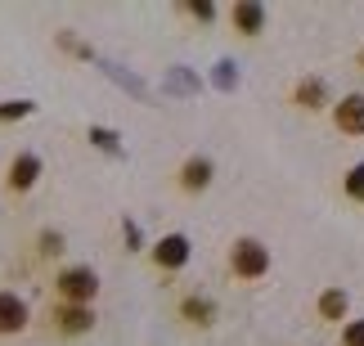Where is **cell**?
Returning a JSON list of instances; mask_svg holds the SVG:
<instances>
[{"label":"cell","mask_w":364,"mask_h":346,"mask_svg":"<svg viewBox=\"0 0 364 346\" xmlns=\"http://www.w3.org/2000/svg\"><path fill=\"white\" fill-rule=\"evenodd\" d=\"M54 288H59V297L68 306H90V297L100 293V279H95L90 266H68V270H59Z\"/></svg>","instance_id":"6da1fadb"},{"label":"cell","mask_w":364,"mask_h":346,"mask_svg":"<svg viewBox=\"0 0 364 346\" xmlns=\"http://www.w3.org/2000/svg\"><path fill=\"white\" fill-rule=\"evenodd\" d=\"M230 270L239 274V279H261L265 270H270V247L257 243V239H239L230 252Z\"/></svg>","instance_id":"7a4b0ae2"},{"label":"cell","mask_w":364,"mask_h":346,"mask_svg":"<svg viewBox=\"0 0 364 346\" xmlns=\"http://www.w3.org/2000/svg\"><path fill=\"white\" fill-rule=\"evenodd\" d=\"M153 261H158V270H180L189 261V239L185 234H166V239L153 243Z\"/></svg>","instance_id":"3957f363"},{"label":"cell","mask_w":364,"mask_h":346,"mask_svg":"<svg viewBox=\"0 0 364 346\" xmlns=\"http://www.w3.org/2000/svg\"><path fill=\"white\" fill-rule=\"evenodd\" d=\"M333 121L346 135H364V94H346V99L333 108Z\"/></svg>","instance_id":"277c9868"},{"label":"cell","mask_w":364,"mask_h":346,"mask_svg":"<svg viewBox=\"0 0 364 346\" xmlns=\"http://www.w3.org/2000/svg\"><path fill=\"white\" fill-rule=\"evenodd\" d=\"M27 328V301L18 293H0V333H23Z\"/></svg>","instance_id":"5b68a950"},{"label":"cell","mask_w":364,"mask_h":346,"mask_svg":"<svg viewBox=\"0 0 364 346\" xmlns=\"http://www.w3.org/2000/svg\"><path fill=\"white\" fill-rule=\"evenodd\" d=\"M230 18H234V27H239L243 36H257L265 27V5H261V0H239Z\"/></svg>","instance_id":"8992f818"},{"label":"cell","mask_w":364,"mask_h":346,"mask_svg":"<svg viewBox=\"0 0 364 346\" xmlns=\"http://www.w3.org/2000/svg\"><path fill=\"white\" fill-rule=\"evenodd\" d=\"M41 175V158L36 153H18L9 162V189H32Z\"/></svg>","instance_id":"52a82bcc"},{"label":"cell","mask_w":364,"mask_h":346,"mask_svg":"<svg viewBox=\"0 0 364 346\" xmlns=\"http://www.w3.org/2000/svg\"><path fill=\"white\" fill-rule=\"evenodd\" d=\"M207 185H212V158H189L185 167H180V189L198 193Z\"/></svg>","instance_id":"ba28073f"},{"label":"cell","mask_w":364,"mask_h":346,"mask_svg":"<svg viewBox=\"0 0 364 346\" xmlns=\"http://www.w3.org/2000/svg\"><path fill=\"white\" fill-rule=\"evenodd\" d=\"M54 324H59L63 333H86V328L95 324V315H90V306H68L63 301V306L54 310Z\"/></svg>","instance_id":"9c48e42d"},{"label":"cell","mask_w":364,"mask_h":346,"mask_svg":"<svg viewBox=\"0 0 364 346\" xmlns=\"http://www.w3.org/2000/svg\"><path fill=\"white\" fill-rule=\"evenodd\" d=\"M324 99H328V90H324V81H319V77H306L301 86H297V104L301 108H324Z\"/></svg>","instance_id":"30bf717a"},{"label":"cell","mask_w":364,"mask_h":346,"mask_svg":"<svg viewBox=\"0 0 364 346\" xmlns=\"http://www.w3.org/2000/svg\"><path fill=\"white\" fill-rule=\"evenodd\" d=\"M319 315H324V320H342L346 315V293L342 288H328V293L319 297Z\"/></svg>","instance_id":"8fae6325"},{"label":"cell","mask_w":364,"mask_h":346,"mask_svg":"<svg viewBox=\"0 0 364 346\" xmlns=\"http://www.w3.org/2000/svg\"><path fill=\"white\" fill-rule=\"evenodd\" d=\"M185 320H193V324H212V315H216V306L207 297H185Z\"/></svg>","instance_id":"7c38bea8"},{"label":"cell","mask_w":364,"mask_h":346,"mask_svg":"<svg viewBox=\"0 0 364 346\" xmlns=\"http://www.w3.org/2000/svg\"><path fill=\"white\" fill-rule=\"evenodd\" d=\"M90 144L104 148V153H122V135L117 131H104V126H90Z\"/></svg>","instance_id":"4fadbf2b"},{"label":"cell","mask_w":364,"mask_h":346,"mask_svg":"<svg viewBox=\"0 0 364 346\" xmlns=\"http://www.w3.org/2000/svg\"><path fill=\"white\" fill-rule=\"evenodd\" d=\"M32 99H5V104H0V126H5V121H18V117H27V113H32Z\"/></svg>","instance_id":"5bb4252c"},{"label":"cell","mask_w":364,"mask_h":346,"mask_svg":"<svg viewBox=\"0 0 364 346\" xmlns=\"http://www.w3.org/2000/svg\"><path fill=\"white\" fill-rule=\"evenodd\" d=\"M216 86H220V90H234V86H239V67H234L230 59L216 63Z\"/></svg>","instance_id":"9a60e30c"},{"label":"cell","mask_w":364,"mask_h":346,"mask_svg":"<svg viewBox=\"0 0 364 346\" xmlns=\"http://www.w3.org/2000/svg\"><path fill=\"white\" fill-rule=\"evenodd\" d=\"M346 193H351L355 202H364V162H360V167H351V171H346Z\"/></svg>","instance_id":"2e32d148"},{"label":"cell","mask_w":364,"mask_h":346,"mask_svg":"<svg viewBox=\"0 0 364 346\" xmlns=\"http://www.w3.org/2000/svg\"><path fill=\"white\" fill-rule=\"evenodd\" d=\"M342 346H364V320H351L342 328Z\"/></svg>","instance_id":"e0dca14e"},{"label":"cell","mask_w":364,"mask_h":346,"mask_svg":"<svg viewBox=\"0 0 364 346\" xmlns=\"http://www.w3.org/2000/svg\"><path fill=\"white\" fill-rule=\"evenodd\" d=\"M41 252L59 256V252H63V234H50V229H46V234H41Z\"/></svg>","instance_id":"ac0fdd59"},{"label":"cell","mask_w":364,"mask_h":346,"mask_svg":"<svg viewBox=\"0 0 364 346\" xmlns=\"http://www.w3.org/2000/svg\"><path fill=\"white\" fill-rule=\"evenodd\" d=\"M189 13H193V18H216V5H212V0H193V5H189Z\"/></svg>","instance_id":"d6986e66"},{"label":"cell","mask_w":364,"mask_h":346,"mask_svg":"<svg viewBox=\"0 0 364 346\" xmlns=\"http://www.w3.org/2000/svg\"><path fill=\"white\" fill-rule=\"evenodd\" d=\"M171 90H193V77H189V72H180V67H176V72H171Z\"/></svg>","instance_id":"ffe728a7"},{"label":"cell","mask_w":364,"mask_h":346,"mask_svg":"<svg viewBox=\"0 0 364 346\" xmlns=\"http://www.w3.org/2000/svg\"><path fill=\"white\" fill-rule=\"evenodd\" d=\"M360 63H364V54H360Z\"/></svg>","instance_id":"44dd1931"}]
</instances>
